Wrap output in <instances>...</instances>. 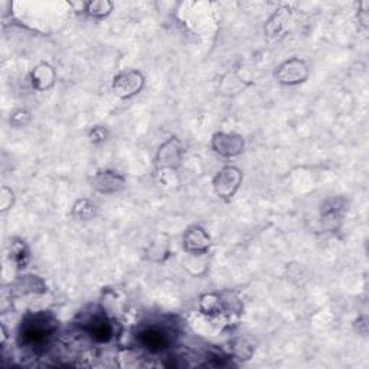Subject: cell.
Masks as SVG:
<instances>
[{
  "label": "cell",
  "mask_w": 369,
  "mask_h": 369,
  "mask_svg": "<svg viewBox=\"0 0 369 369\" xmlns=\"http://www.w3.org/2000/svg\"><path fill=\"white\" fill-rule=\"evenodd\" d=\"M96 205L87 198H83L77 200L72 207V216L77 221H91L96 216Z\"/></svg>",
  "instance_id": "obj_14"
},
{
  "label": "cell",
  "mask_w": 369,
  "mask_h": 369,
  "mask_svg": "<svg viewBox=\"0 0 369 369\" xmlns=\"http://www.w3.org/2000/svg\"><path fill=\"white\" fill-rule=\"evenodd\" d=\"M212 149L224 157H234L243 153L244 139L235 133H215L212 137Z\"/></svg>",
  "instance_id": "obj_6"
},
{
  "label": "cell",
  "mask_w": 369,
  "mask_h": 369,
  "mask_svg": "<svg viewBox=\"0 0 369 369\" xmlns=\"http://www.w3.org/2000/svg\"><path fill=\"white\" fill-rule=\"evenodd\" d=\"M139 342L152 354H160L172 343L169 332L159 326H151L143 329L139 334Z\"/></svg>",
  "instance_id": "obj_5"
},
{
  "label": "cell",
  "mask_w": 369,
  "mask_h": 369,
  "mask_svg": "<svg viewBox=\"0 0 369 369\" xmlns=\"http://www.w3.org/2000/svg\"><path fill=\"white\" fill-rule=\"evenodd\" d=\"M13 191L9 189L8 187H3L2 188V196H0V209H2L3 212L10 209L12 205H13Z\"/></svg>",
  "instance_id": "obj_20"
},
{
  "label": "cell",
  "mask_w": 369,
  "mask_h": 369,
  "mask_svg": "<svg viewBox=\"0 0 369 369\" xmlns=\"http://www.w3.org/2000/svg\"><path fill=\"white\" fill-rule=\"evenodd\" d=\"M108 137V130L105 127L103 126H96L92 127L91 130L88 132V139L92 144H100V143H104Z\"/></svg>",
  "instance_id": "obj_19"
},
{
  "label": "cell",
  "mask_w": 369,
  "mask_h": 369,
  "mask_svg": "<svg viewBox=\"0 0 369 369\" xmlns=\"http://www.w3.org/2000/svg\"><path fill=\"white\" fill-rule=\"evenodd\" d=\"M126 179L113 171H100L91 179V188H94L100 194H116L124 188Z\"/></svg>",
  "instance_id": "obj_9"
},
{
  "label": "cell",
  "mask_w": 369,
  "mask_h": 369,
  "mask_svg": "<svg viewBox=\"0 0 369 369\" xmlns=\"http://www.w3.org/2000/svg\"><path fill=\"white\" fill-rule=\"evenodd\" d=\"M147 258L153 263H163L171 255V243L166 234H159L146 251Z\"/></svg>",
  "instance_id": "obj_12"
},
{
  "label": "cell",
  "mask_w": 369,
  "mask_h": 369,
  "mask_svg": "<svg viewBox=\"0 0 369 369\" xmlns=\"http://www.w3.org/2000/svg\"><path fill=\"white\" fill-rule=\"evenodd\" d=\"M144 77L140 71L130 69V71H123L114 77L113 80V92L121 98V100H128L137 96L139 92L144 87Z\"/></svg>",
  "instance_id": "obj_3"
},
{
  "label": "cell",
  "mask_w": 369,
  "mask_h": 369,
  "mask_svg": "<svg viewBox=\"0 0 369 369\" xmlns=\"http://www.w3.org/2000/svg\"><path fill=\"white\" fill-rule=\"evenodd\" d=\"M199 309L207 313V315H214V313H218L219 310L224 309V303L218 294H204V296L199 299Z\"/></svg>",
  "instance_id": "obj_17"
},
{
  "label": "cell",
  "mask_w": 369,
  "mask_h": 369,
  "mask_svg": "<svg viewBox=\"0 0 369 369\" xmlns=\"http://www.w3.org/2000/svg\"><path fill=\"white\" fill-rule=\"evenodd\" d=\"M55 80H57V72L46 62L36 65L31 72L32 87L38 91L49 89L55 84Z\"/></svg>",
  "instance_id": "obj_11"
},
{
  "label": "cell",
  "mask_w": 369,
  "mask_h": 369,
  "mask_svg": "<svg viewBox=\"0 0 369 369\" xmlns=\"http://www.w3.org/2000/svg\"><path fill=\"white\" fill-rule=\"evenodd\" d=\"M289 12H290L289 8H283L280 10H277V13L268 21L266 26V32L270 38H275V36H280L284 33L286 24L289 22V17H290Z\"/></svg>",
  "instance_id": "obj_13"
},
{
  "label": "cell",
  "mask_w": 369,
  "mask_h": 369,
  "mask_svg": "<svg viewBox=\"0 0 369 369\" xmlns=\"http://www.w3.org/2000/svg\"><path fill=\"white\" fill-rule=\"evenodd\" d=\"M84 329L91 339L100 343H107L113 338V325L104 315H98V313H94L85 320Z\"/></svg>",
  "instance_id": "obj_10"
},
{
  "label": "cell",
  "mask_w": 369,
  "mask_h": 369,
  "mask_svg": "<svg viewBox=\"0 0 369 369\" xmlns=\"http://www.w3.org/2000/svg\"><path fill=\"white\" fill-rule=\"evenodd\" d=\"M183 147L178 137H171L164 141L157 152V168L159 169H172L175 171L178 164L182 162Z\"/></svg>",
  "instance_id": "obj_8"
},
{
  "label": "cell",
  "mask_w": 369,
  "mask_h": 369,
  "mask_svg": "<svg viewBox=\"0 0 369 369\" xmlns=\"http://www.w3.org/2000/svg\"><path fill=\"white\" fill-rule=\"evenodd\" d=\"M114 5L108 0H96V2H88L84 5V12L96 19H101V17L108 16L112 13Z\"/></svg>",
  "instance_id": "obj_15"
},
{
  "label": "cell",
  "mask_w": 369,
  "mask_h": 369,
  "mask_svg": "<svg viewBox=\"0 0 369 369\" xmlns=\"http://www.w3.org/2000/svg\"><path fill=\"white\" fill-rule=\"evenodd\" d=\"M211 247V237L208 232L199 227L192 225L187 230L183 235V248L187 252L194 255H204Z\"/></svg>",
  "instance_id": "obj_7"
},
{
  "label": "cell",
  "mask_w": 369,
  "mask_h": 369,
  "mask_svg": "<svg viewBox=\"0 0 369 369\" xmlns=\"http://www.w3.org/2000/svg\"><path fill=\"white\" fill-rule=\"evenodd\" d=\"M309 65L300 58H291L275 69V80L283 85H298L307 80Z\"/></svg>",
  "instance_id": "obj_4"
},
{
  "label": "cell",
  "mask_w": 369,
  "mask_h": 369,
  "mask_svg": "<svg viewBox=\"0 0 369 369\" xmlns=\"http://www.w3.org/2000/svg\"><path fill=\"white\" fill-rule=\"evenodd\" d=\"M32 119V114L29 110L26 108H19L15 110V112L10 114V124L15 127H25Z\"/></svg>",
  "instance_id": "obj_18"
},
{
  "label": "cell",
  "mask_w": 369,
  "mask_h": 369,
  "mask_svg": "<svg viewBox=\"0 0 369 369\" xmlns=\"http://www.w3.org/2000/svg\"><path fill=\"white\" fill-rule=\"evenodd\" d=\"M243 182V172L239 171L237 166H225V168L221 169L214 180V191L215 194L224 200H230L234 198L237 191L241 187Z\"/></svg>",
  "instance_id": "obj_2"
},
{
  "label": "cell",
  "mask_w": 369,
  "mask_h": 369,
  "mask_svg": "<svg viewBox=\"0 0 369 369\" xmlns=\"http://www.w3.org/2000/svg\"><path fill=\"white\" fill-rule=\"evenodd\" d=\"M55 329H57V323L46 313L29 316L22 322L19 329L21 343L31 347L33 352H40L49 343Z\"/></svg>",
  "instance_id": "obj_1"
},
{
  "label": "cell",
  "mask_w": 369,
  "mask_h": 369,
  "mask_svg": "<svg viewBox=\"0 0 369 369\" xmlns=\"http://www.w3.org/2000/svg\"><path fill=\"white\" fill-rule=\"evenodd\" d=\"M29 258H31V251L25 244V241L12 243V260L17 267L25 268L29 263Z\"/></svg>",
  "instance_id": "obj_16"
}]
</instances>
